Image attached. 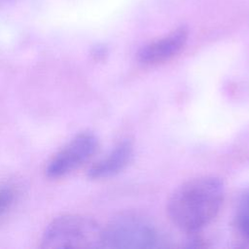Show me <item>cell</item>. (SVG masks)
Returning <instances> with one entry per match:
<instances>
[{
    "label": "cell",
    "instance_id": "6da1fadb",
    "mask_svg": "<svg viewBox=\"0 0 249 249\" xmlns=\"http://www.w3.org/2000/svg\"><path fill=\"white\" fill-rule=\"evenodd\" d=\"M225 196L223 182L214 176L189 180L171 195L167 212L180 230L195 232L207 226L219 212Z\"/></svg>",
    "mask_w": 249,
    "mask_h": 249
},
{
    "label": "cell",
    "instance_id": "7a4b0ae2",
    "mask_svg": "<svg viewBox=\"0 0 249 249\" xmlns=\"http://www.w3.org/2000/svg\"><path fill=\"white\" fill-rule=\"evenodd\" d=\"M155 224L137 212H123L102 228V247L116 249H148L159 245Z\"/></svg>",
    "mask_w": 249,
    "mask_h": 249
},
{
    "label": "cell",
    "instance_id": "3957f363",
    "mask_svg": "<svg viewBox=\"0 0 249 249\" xmlns=\"http://www.w3.org/2000/svg\"><path fill=\"white\" fill-rule=\"evenodd\" d=\"M41 246L46 249L102 247V228L88 217L63 215L46 228Z\"/></svg>",
    "mask_w": 249,
    "mask_h": 249
},
{
    "label": "cell",
    "instance_id": "277c9868",
    "mask_svg": "<svg viewBox=\"0 0 249 249\" xmlns=\"http://www.w3.org/2000/svg\"><path fill=\"white\" fill-rule=\"evenodd\" d=\"M97 146L98 140L94 134H78L51 160L46 168L47 175L50 178H59L71 173L91 158Z\"/></svg>",
    "mask_w": 249,
    "mask_h": 249
},
{
    "label": "cell",
    "instance_id": "5b68a950",
    "mask_svg": "<svg viewBox=\"0 0 249 249\" xmlns=\"http://www.w3.org/2000/svg\"><path fill=\"white\" fill-rule=\"evenodd\" d=\"M188 30L177 28L168 35L145 45L138 53V60L145 65H156L175 56L185 46Z\"/></svg>",
    "mask_w": 249,
    "mask_h": 249
},
{
    "label": "cell",
    "instance_id": "8992f818",
    "mask_svg": "<svg viewBox=\"0 0 249 249\" xmlns=\"http://www.w3.org/2000/svg\"><path fill=\"white\" fill-rule=\"evenodd\" d=\"M132 156L133 149L131 144L124 141L117 145L106 157L95 162L89 170V176L92 179L112 177L128 165Z\"/></svg>",
    "mask_w": 249,
    "mask_h": 249
},
{
    "label": "cell",
    "instance_id": "52a82bcc",
    "mask_svg": "<svg viewBox=\"0 0 249 249\" xmlns=\"http://www.w3.org/2000/svg\"><path fill=\"white\" fill-rule=\"evenodd\" d=\"M235 221L240 233L249 238V193H246L238 203Z\"/></svg>",
    "mask_w": 249,
    "mask_h": 249
},
{
    "label": "cell",
    "instance_id": "ba28073f",
    "mask_svg": "<svg viewBox=\"0 0 249 249\" xmlns=\"http://www.w3.org/2000/svg\"><path fill=\"white\" fill-rule=\"evenodd\" d=\"M15 198V192L11 188L0 189V216L9 209Z\"/></svg>",
    "mask_w": 249,
    "mask_h": 249
}]
</instances>
